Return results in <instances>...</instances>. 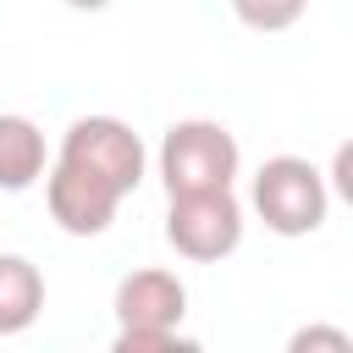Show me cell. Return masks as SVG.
<instances>
[{
    "instance_id": "cell-5",
    "label": "cell",
    "mask_w": 353,
    "mask_h": 353,
    "mask_svg": "<svg viewBox=\"0 0 353 353\" xmlns=\"http://www.w3.org/2000/svg\"><path fill=\"white\" fill-rule=\"evenodd\" d=\"M55 154L88 165L94 176L116 182L121 193H132V188L143 182V165H149L143 138H138L121 116H77V121L61 132V149H55Z\"/></svg>"
},
{
    "instance_id": "cell-7",
    "label": "cell",
    "mask_w": 353,
    "mask_h": 353,
    "mask_svg": "<svg viewBox=\"0 0 353 353\" xmlns=\"http://www.w3.org/2000/svg\"><path fill=\"white\" fill-rule=\"evenodd\" d=\"M44 132L28 116H0V193H28L44 176Z\"/></svg>"
},
{
    "instance_id": "cell-2",
    "label": "cell",
    "mask_w": 353,
    "mask_h": 353,
    "mask_svg": "<svg viewBox=\"0 0 353 353\" xmlns=\"http://www.w3.org/2000/svg\"><path fill=\"white\" fill-rule=\"evenodd\" d=\"M248 204H254V215L276 237H309L331 215V188H325V171L314 160H303V154H270L254 171Z\"/></svg>"
},
{
    "instance_id": "cell-1",
    "label": "cell",
    "mask_w": 353,
    "mask_h": 353,
    "mask_svg": "<svg viewBox=\"0 0 353 353\" xmlns=\"http://www.w3.org/2000/svg\"><path fill=\"white\" fill-rule=\"evenodd\" d=\"M188 320V287L176 270L143 265L121 276L116 287V353H188L182 336Z\"/></svg>"
},
{
    "instance_id": "cell-4",
    "label": "cell",
    "mask_w": 353,
    "mask_h": 353,
    "mask_svg": "<svg viewBox=\"0 0 353 353\" xmlns=\"http://www.w3.org/2000/svg\"><path fill=\"white\" fill-rule=\"evenodd\" d=\"M165 243L193 259V265H215L226 254H237L243 243V204L232 188H204V193H171L165 204Z\"/></svg>"
},
{
    "instance_id": "cell-6",
    "label": "cell",
    "mask_w": 353,
    "mask_h": 353,
    "mask_svg": "<svg viewBox=\"0 0 353 353\" xmlns=\"http://www.w3.org/2000/svg\"><path fill=\"white\" fill-rule=\"evenodd\" d=\"M121 199H127V193H121L116 182L94 176V171L77 165V160H61V154H55V165L44 171V204H50V221H55L66 237H99V232L116 221Z\"/></svg>"
},
{
    "instance_id": "cell-11",
    "label": "cell",
    "mask_w": 353,
    "mask_h": 353,
    "mask_svg": "<svg viewBox=\"0 0 353 353\" xmlns=\"http://www.w3.org/2000/svg\"><path fill=\"white\" fill-rule=\"evenodd\" d=\"M347 149H336V165H331V176H336V193H353V176H347Z\"/></svg>"
},
{
    "instance_id": "cell-3",
    "label": "cell",
    "mask_w": 353,
    "mask_h": 353,
    "mask_svg": "<svg viewBox=\"0 0 353 353\" xmlns=\"http://www.w3.org/2000/svg\"><path fill=\"white\" fill-rule=\"evenodd\" d=\"M243 171V149L237 138L210 121V116H188V121H171L165 138H160V182H165V199L171 193H204V188H232Z\"/></svg>"
},
{
    "instance_id": "cell-8",
    "label": "cell",
    "mask_w": 353,
    "mask_h": 353,
    "mask_svg": "<svg viewBox=\"0 0 353 353\" xmlns=\"http://www.w3.org/2000/svg\"><path fill=\"white\" fill-rule=\"evenodd\" d=\"M44 314V276L22 254H0V336L28 331Z\"/></svg>"
},
{
    "instance_id": "cell-9",
    "label": "cell",
    "mask_w": 353,
    "mask_h": 353,
    "mask_svg": "<svg viewBox=\"0 0 353 353\" xmlns=\"http://www.w3.org/2000/svg\"><path fill=\"white\" fill-rule=\"evenodd\" d=\"M232 11H237V22L254 28V33H287V28L309 11V0H232Z\"/></svg>"
},
{
    "instance_id": "cell-10",
    "label": "cell",
    "mask_w": 353,
    "mask_h": 353,
    "mask_svg": "<svg viewBox=\"0 0 353 353\" xmlns=\"http://www.w3.org/2000/svg\"><path fill=\"white\" fill-rule=\"evenodd\" d=\"M292 353H309V347H331V353H353V336L347 331H331V325H309V331H298L292 342H287Z\"/></svg>"
},
{
    "instance_id": "cell-12",
    "label": "cell",
    "mask_w": 353,
    "mask_h": 353,
    "mask_svg": "<svg viewBox=\"0 0 353 353\" xmlns=\"http://www.w3.org/2000/svg\"><path fill=\"white\" fill-rule=\"evenodd\" d=\"M72 11H105V6H116V0H66Z\"/></svg>"
}]
</instances>
